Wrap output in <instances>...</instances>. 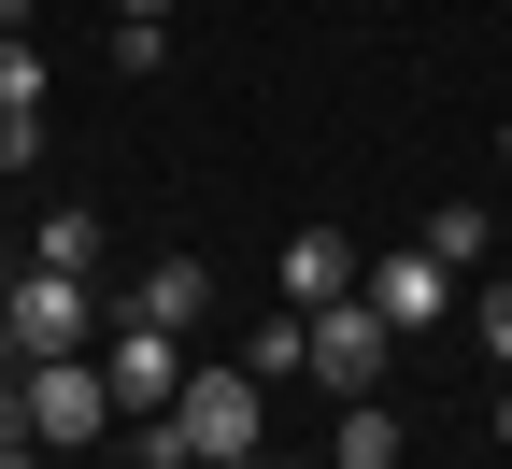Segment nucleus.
Instances as JSON below:
<instances>
[{"label":"nucleus","instance_id":"obj_1","mask_svg":"<svg viewBox=\"0 0 512 469\" xmlns=\"http://www.w3.org/2000/svg\"><path fill=\"white\" fill-rule=\"evenodd\" d=\"M157 427L185 441V469H200V455H256V441H271V384H256L242 356H185V398Z\"/></svg>","mask_w":512,"mask_h":469},{"label":"nucleus","instance_id":"obj_2","mask_svg":"<svg viewBox=\"0 0 512 469\" xmlns=\"http://www.w3.org/2000/svg\"><path fill=\"white\" fill-rule=\"evenodd\" d=\"M29 427H43V455L114 441V384H100V356H29Z\"/></svg>","mask_w":512,"mask_h":469},{"label":"nucleus","instance_id":"obj_3","mask_svg":"<svg viewBox=\"0 0 512 469\" xmlns=\"http://www.w3.org/2000/svg\"><path fill=\"white\" fill-rule=\"evenodd\" d=\"M384 356H399V327L370 313V285L313 313V384H328V398H384Z\"/></svg>","mask_w":512,"mask_h":469},{"label":"nucleus","instance_id":"obj_4","mask_svg":"<svg viewBox=\"0 0 512 469\" xmlns=\"http://www.w3.org/2000/svg\"><path fill=\"white\" fill-rule=\"evenodd\" d=\"M356 285H370V313L399 327V342H441V327H456V271H441L427 242H399V256H370Z\"/></svg>","mask_w":512,"mask_h":469},{"label":"nucleus","instance_id":"obj_5","mask_svg":"<svg viewBox=\"0 0 512 469\" xmlns=\"http://www.w3.org/2000/svg\"><path fill=\"white\" fill-rule=\"evenodd\" d=\"M100 384H114V413H171V398H185V327H143V313H114V342H100Z\"/></svg>","mask_w":512,"mask_h":469},{"label":"nucleus","instance_id":"obj_6","mask_svg":"<svg viewBox=\"0 0 512 469\" xmlns=\"http://www.w3.org/2000/svg\"><path fill=\"white\" fill-rule=\"evenodd\" d=\"M0 313H15L29 356H86V271H43V256H29V271L0 285Z\"/></svg>","mask_w":512,"mask_h":469},{"label":"nucleus","instance_id":"obj_7","mask_svg":"<svg viewBox=\"0 0 512 469\" xmlns=\"http://www.w3.org/2000/svg\"><path fill=\"white\" fill-rule=\"evenodd\" d=\"M285 299H299V313L356 299V242H342V228H285Z\"/></svg>","mask_w":512,"mask_h":469},{"label":"nucleus","instance_id":"obj_8","mask_svg":"<svg viewBox=\"0 0 512 469\" xmlns=\"http://www.w3.org/2000/svg\"><path fill=\"white\" fill-rule=\"evenodd\" d=\"M128 313H143V327H200L214 313V271H200V256H157V271L128 285Z\"/></svg>","mask_w":512,"mask_h":469},{"label":"nucleus","instance_id":"obj_9","mask_svg":"<svg viewBox=\"0 0 512 469\" xmlns=\"http://www.w3.org/2000/svg\"><path fill=\"white\" fill-rule=\"evenodd\" d=\"M413 455V427L384 413V398H342V427H328V469H399Z\"/></svg>","mask_w":512,"mask_h":469},{"label":"nucleus","instance_id":"obj_10","mask_svg":"<svg viewBox=\"0 0 512 469\" xmlns=\"http://www.w3.org/2000/svg\"><path fill=\"white\" fill-rule=\"evenodd\" d=\"M242 370H256V384H313V313L285 299V313H271V327L242 342Z\"/></svg>","mask_w":512,"mask_h":469},{"label":"nucleus","instance_id":"obj_11","mask_svg":"<svg viewBox=\"0 0 512 469\" xmlns=\"http://www.w3.org/2000/svg\"><path fill=\"white\" fill-rule=\"evenodd\" d=\"M413 242L441 256V271H484V242H498V214H484V199H441V214H427Z\"/></svg>","mask_w":512,"mask_h":469},{"label":"nucleus","instance_id":"obj_12","mask_svg":"<svg viewBox=\"0 0 512 469\" xmlns=\"http://www.w3.org/2000/svg\"><path fill=\"white\" fill-rule=\"evenodd\" d=\"M29 256H43V271H100V214H43Z\"/></svg>","mask_w":512,"mask_h":469},{"label":"nucleus","instance_id":"obj_13","mask_svg":"<svg viewBox=\"0 0 512 469\" xmlns=\"http://www.w3.org/2000/svg\"><path fill=\"white\" fill-rule=\"evenodd\" d=\"M0 114H43V57H29V29H0Z\"/></svg>","mask_w":512,"mask_h":469},{"label":"nucleus","instance_id":"obj_14","mask_svg":"<svg viewBox=\"0 0 512 469\" xmlns=\"http://www.w3.org/2000/svg\"><path fill=\"white\" fill-rule=\"evenodd\" d=\"M157 57H171V29H157V15H114V72H128V86H143Z\"/></svg>","mask_w":512,"mask_h":469},{"label":"nucleus","instance_id":"obj_15","mask_svg":"<svg viewBox=\"0 0 512 469\" xmlns=\"http://www.w3.org/2000/svg\"><path fill=\"white\" fill-rule=\"evenodd\" d=\"M29 455H43V427H29V370H15L0 384V469H29Z\"/></svg>","mask_w":512,"mask_h":469},{"label":"nucleus","instance_id":"obj_16","mask_svg":"<svg viewBox=\"0 0 512 469\" xmlns=\"http://www.w3.org/2000/svg\"><path fill=\"white\" fill-rule=\"evenodd\" d=\"M470 342H484V356L512 370V285H470Z\"/></svg>","mask_w":512,"mask_h":469},{"label":"nucleus","instance_id":"obj_17","mask_svg":"<svg viewBox=\"0 0 512 469\" xmlns=\"http://www.w3.org/2000/svg\"><path fill=\"white\" fill-rule=\"evenodd\" d=\"M128 469H185V441H171V427H143V441H128Z\"/></svg>","mask_w":512,"mask_h":469},{"label":"nucleus","instance_id":"obj_18","mask_svg":"<svg viewBox=\"0 0 512 469\" xmlns=\"http://www.w3.org/2000/svg\"><path fill=\"white\" fill-rule=\"evenodd\" d=\"M15 370H29V342H15V313H0V384H15Z\"/></svg>","mask_w":512,"mask_h":469},{"label":"nucleus","instance_id":"obj_19","mask_svg":"<svg viewBox=\"0 0 512 469\" xmlns=\"http://www.w3.org/2000/svg\"><path fill=\"white\" fill-rule=\"evenodd\" d=\"M114 15H157V29H171V0H114Z\"/></svg>","mask_w":512,"mask_h":469},{"label":"nucleus","instance_id":"obj_20","mask_svg":"<svg viewBox=\"0 0 512 469\" xmlns=\"http://www.w3.org/2000/svg\"><path fill=\"white\" fill-rule=\"evenodd\" d=\"M200 469H271V455H200Z\"/></svg>","mask_w":512,"mask_h":469},{"label":"nucleus","instance_id":"obj_21","mask_svg":"<svg viewBox=\"0 0 512 469\" xmlns=\"http://www.w3.org/2000/svg\"><path fill=\"white\" fill-rule=\"evenodd\" d=\"M0 29H29V0H0Z\"/></svg>","mask_w":512,"mask_h":469},{"label":"nucleus","instance_id":"obj_22","mask_svg":"<svg viewBox=\"0 0 512 469\" xmlns=\"http://www.w3.org/2000/svg\"><path fill=\"white\" fill-rule=\"evenodd\" d=\"M498 455H512V398H498Z\"/></svg>","mask_w":512,"mask_h":469},{"label":"nucleus","instance_id":"obj_23","mask_svg":"<svg viewBox=\"0 0 512 469\" xmlns=\"http://www.w3.org/2000/svg\"><path fill=\"white\" fill-rule=\"evenodd\" d=\"M498 157H512V128H498Z\"/></svg>","mask_w":512,"mask_h":469}]
</instances>
